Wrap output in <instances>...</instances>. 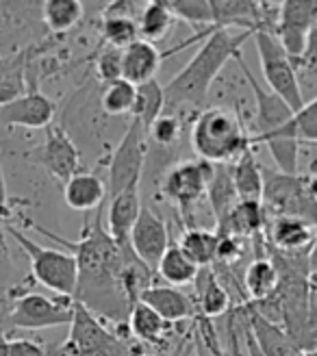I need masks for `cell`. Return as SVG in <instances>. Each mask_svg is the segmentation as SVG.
I'll list each match as a JSON object with an SVG mask.
<instances>
[{"mask_svg":"<svg viewBox=\"0 0 317 356\" xmlns=\"http://www.w3.org/2000/svg\"><path fill=\"white\" fill-rule=\"evenodd\" d=\"M74 313L72 298H48L42 293H22L11 302L7 324L17 330H44L70 326Z\"/></svg>","mask_w":317,"mask_h":356,"instance_id":"9c48e42d","label":"cell"},{"mask_svg":"<svg viewBox=\"0 0 317 356\" xmlns=\"http://www.w3.org/2000/svg\"><path fill=\"white\" fill-rule=\"evenodd\" d=\"M165 113V94L163 85L154 81H148L144 85H137V96H135V106H133V120L142 124L144 133L148 135L150 127L156 122L158 115Z\"/></svg>","mask_w":317,"mask_h":356,"instance_id":"83f0119b","label":"cell"},{"mask_svg":"<svg viewBox=\"0 0 317 356\" xmlns=\"http://www.w3.org/2000/svg\"><path fill=\"white\" fill-rule=\"evenodd\" d=\"M174 24V15L168 9L165 0H150L144 5L142 13H139L137 29H139V40L148 44H154L158 40L168 38V33Z\"/></svg>","mask_w":317,"mask_h":356,"instance_id":"f546056e","label":"cell"},{"mask_svg":"<svg viewBox=\"0 0 317 356\" xmlns=\"http://www.w3.org/2000/svg\"><path fill=\"white\" fill-rule=\"evenodd\" d=\"M250 348H252V356H261V352H259V348H257V343L252 339V332H250Z\"/></svg>","mask_w":317,"mask_h":356,"instance_id":"7dc6e473","label":"cell"},{"mask_svg":"<svg viewBox=\"0 0 317 356\" xmlns=\"http://www.w3.org/2000/svg\"><path fill=\"white\" fill-rule=\"evenodd\" d=\"M163 55L156 50L154 44L137 40L129 48L122 50V79L137 85H144L156 79L158 67H161Z\"/></svg>","mask_w":317,"mask_h":356,"instance_id":"ffe728a7","label":"cell"},{"mask_svg":"<svg viewBox=\"0 0 317 356\" xmlns=\"http://www.w3.org/2000/svg\"><path fill=\"white\" fill-rule=\"evenodd\" d=\"M139 348L124 334L109 330L92 311L74 302L72 322L59 356H139Z\"/></svg>","mask_w":317,"mask_h":356,"instance_id":"5b68a950","label":"cell"},{"mask_svg":"<svg viewBox=\"0 0 317 356\" xmlns=\"http://www.w3.org/2000/svg\"><path fill=\"white\" fill-rule=\"evenodd\" d=\"M243 252V245H241V239L239 237H231V235H220V241H218V257L216 261L218 263H235Z\"/></svg>","mask_w":317,"mask_h":356,"instance_id":"b9f144b4","label":"cell"},{"mask_svg":"<svg viewBox=\"0 0 317 356\" xmlns=\"http://www.w3.org/2000/svg\"><path fill=\"white\" fill-rule=\"evenodd\" d=\"M0 356H9V337L0 332Z\"/></svg>","mask_w":317,"mask_h":356,"instance_id":"bcb514c9","label":"cell"},{"mask_svg":"<svg viewBox=\"0 0 317 356\" xmlns=\"http://www.w3.org/2000/svg\"><path fill=\"white\" fill-rule=\"evenodd\" d=\"M248 326L261 356H304L283 328L261 317L252 307H248Z\"/></svg>","mask_w":317,"mask_h":356,"instance_id":"44dd1931","label":"cell"},{"mask_svg":"<svg viewBox=\"0 0 317 356\" xmlns=\"http://www.w3.org/2000/svg\"><path fill=\"white\" fill-rule=\"evenodd\" d=\"M295 127H298L300 144L317 146V98L307 102L302 106V111L295 113Z\"/></svg>","mask_w":317,"mask_h":356,"instance_id":"74e56055","label":"cell"},{"mask_svg":"<svg viewBox=\"0 0 317 356\" xmlns=\"http://www.w3.org/2000/svg\"><path fill=\"white\" fill-rule=\"evenodd\" d=\"M298 67H302V70H315L317 67V5H315V13H313L309 33H307V46H304L302 59H300V63H298Z\"/></svg>","mask_w":317,"mask_h":356,"instance_id":"60d3db41","label":"cell"},{"mask_svg":"<svg viewBox=\"0 0 317 356\" xmlns=\"http://www.w3.org/2000/svg\"><path fill=\"white\" fill-rule=\"evenodd\" d=\"M304 356H317V352L315 350H309V352H304Z\"/></svg>","mask_w":317,"mask_h":356,"instance_id":"c3c4849f","label":"cell"},{"mask_svg":"<svg viewBox=\"0 0 317 356\" xmlns=\"http://www.w3.org/2000/svg\"><path fill=\"white\" fill-rule=\"evenodd\" d=\"M213 170L216 165L202 161V159H185V161L174 163L163 174L161 191L172 204L181 211H189L202 198H206Z\"/></svg>","mask_w":317,"mask_h":356,"instance_id":"8fae6325","label":"cell"},{"mask_svg":"<svg viewBox=\"0 0 317 356\" xmlns=\"http://www.w3.org/2000/svg\"><path fill=\"white\" fill-rule=\"evenodd\" d=\"M137 300L150 307L168 324L183 322V319L193 315V302L189 300V296L176 287H168V284H150L139 293Z\"/></svg>","mask_w":317,"mask_h":356,"instance_id":"d6986e66","label":"cell"},{"mask_svg":"<svg viewBox=\"0 0 317 356\" xmlns=\"http://www.w3.org/2000/svg\"><path fill=\"white\" fill-rule=\"evenodd\" d=\"M278 270L270 259H254L243 272V289L250 298V305L268 300L278 289Z\"/></svg>","mask_w":317,"mask_h":356,"instance_id":"4316f807","label":"cell"},{"mask_svg":"<svg viewBox=\"0 0 317 356\" xmlns=\"http://www.w3.org/2000/svg\"><path fill=\"white\" fill-rule=\"evenodd\" d=\"M198 272H200V267L183 252V248L176 241H170L168 250L163 252L161 261H158L154 270V274L161 278L168 287H176V289L196 282Z\"/></svg>","mask_w":317,"mask_h":356,"instance_id":"d4e9b609","label":"cell"},{"mask_svg":"<svg viewBox=\"0 0 317 356\" xmlns=\"http://www.w3.org/2000/svg\"><path fill=\"white\" fill-rule=\"evenodd\" d=\"M57 113V104L52 102L38 85L29 83V92L0 109V124L22 129H48Z\"/></svg>","mask_w":317,"mask_h":356,"instance_id":"2e32d148","label":"cell"},{"mask_svg":"<svg viewBox=\"0 0 317 356\" xmlns=\"http://www.w3.org/2000/svg\"><path fill=\"white\" fill-rule=\"evenodd\" d=\"M35 3H0V61L31 50V31L42 7Z\"/></svg>","mask_w":317,"mask_h":356,"instance_id":"4fadbf2b","label":"cell"},{"mask_svg":"<svg viewBox=\"0 0 317 356\" xmlns=\"http://www.w3.org/2000/svg\"><path fill=\"white\" fill-rule=\"evenodd\" d=\"M9 356H52L46 346L40 341L26 339V337H9Z\"/></svg>","mask_w":317,"mask_h":356,"instance_id":"ab89813d","label":"cell"},{"mask_svg":"<svg viewBox=\"0 0 317 356\" xmlns=\"http://www.w3.org/2000/svg\"><path fill=\"white\" fill-rule=\"evenodd\" d=\"M96 74L98 79L107 85L122 79V50L117 48H104L96 57Z\"/></svg>","mask_w":317,"mask_h":356,"instance_id":"f35d334b","label":"cell"},{"mask_svg":"<svg viewBox=\"0 0 317 356\" xmlns=\"http://www.w3.org/2000/svg\"><path fill=\"white\" fill-rule=\"evenodd\" d=\"M139 356H154V354H146V352H142V354H139Z\"/></svg>","mask_w":317,"mask_h":356,"instance_id":"681fc988","label":"cell"},{"mask_svg":"<svg viewBox=\"0 0 317 356\" xmlns=\"http://www.w3.org/2000/svg\"><path fill=\"white\" fill-rule=\"evenodd\" d=\"M81 0H46L42 3V22L50 33H65L83 20Z\"/></svg>","mask_w":317,"mask_h":356,"instance_id":"1f68e13d","label":"cell"},{"mask_svg":"<svg viewBox=\"0 0 317 356\" xmlns=\"http://www.w3.org/2000/svg\"><path fill=\"white\" fill-rule=\"evenodd\" d=\"M11 216L9 209V193H7V181H5V172L0 165V226L7 224V218Z\"/></svg>","mask_w":317,"mask_h":356,"instance_id":"ee69618b","label":"cell"},{"mask_svg":"<svg viewBox=\"0 0 317 356\" xmlns=\"http://www.w3.org/2000/svg\"><path fill=\"white\" fill-rule=\"evenodd\" d=\"M252 38H254L263 79L268 83V89L278 98H283L291 106L293 113L302 111V106L307 102L302 98L300 81H298V70L285 52L283 44L278 42L274 33H266V31L252 33Z\"/></svg>","mask_w":317,"mask_h":356,"instance_id":"ba28073f","label":"cell"},{"mask_svg":"<svg viewBox=\"0 0 317 356\" xmlns=\"http://www.w3.org/2000/svg\"><path fill=\"white\" fill-rule=\"evenodd\" d=\"M181 131H183L181 118L174 115V113H163V115H158L156 122L150 127L148 139L158 146L168 148V146H174L176 141L181 139Z\"/></svg>","mask_w":317,"mask_h":356,"instance_id":"8d00e7d4","label":"cell"},{"mask_svg":"<svg viewBox=\"0 0 317 356\" xmlns=\"http://www.w3.org/2000/svg\"><path fill=\"white\" fill-rule=\"evenodd\" d=\"M31 226L72 250L70 254L76 259L79 270L76 291L72 300L83 305L87 311H92L96 317L111 319L115 326L127 324L135 302L127 293L124 276L129 263L137 261V257L133 254V250H120V245L111 239L102 224V213L96 211L94 220L85 224L79 241L61 239L38 224Z\"/></svg>","mask_w":317,"mask_h":356,"instance_id":"6da1fadb","label":"cell"},{"mask_svg":"<svg viewBox=\"0 0 317 356\" xmlns=\"http://www.w3.org/2000/svg\"><path fill=\"white\" fill-rule=\"evenodd\" d=\"M307 183H309V189H311V193L317 198V165H315V170H313V174L311 176H307Z\"/></svg>","mask_w":317,"mask_h":356,"instance_id":"f6af8a7d","label":"cell"},{"mask_svg":"<svg viewBox=\"0 0 317 356\" xmlns=\"http://www.w3.org/2000/svg\"><path fill=\"white\" fill-rule=\"evenodd\" d=\"M174 20H183L193 29H213V11L211 0H165Z\"/></svg>","mask_w":317,"mask_h":356,"instance_id":"d590c367","label":"cell"},{"mask_svg":"<svg viewBox=\"0 0 317 356\" xmlns=\"http://www.w3.org/2000/svg\"><path fill=\"white\" fill-rule=\"evenodd\" d=\"M200 311L204 317H220L231 309V296L224 289V284L211 272V267H202L196 278Z\"/></svg>","mask_w":317,"mask_h":356,"instance_id":"f1b7e54d","label":"cell"},{"mask_svg":"<svg viewBox=\"0 0 317 356\" xmlns=\"http://www.w3.org/2000/svg\"><path fill=\"white\" fill-rule=\"evenodd\" d=\"M218 241H220V235L211 233L206 228H187L179 245L183 248V252L202 270V267H211L216 263Z\"/></svg>","mask_w":317,"mask_h":356,"instance_id":"d6a6232c","label":"cell"},{"mask_svg":"<svg viewBox=\"0 0 317 356\" xmlns=\"http://www.w3.org/2000/svg\"><path fill=\"white\" fill-rule=\"evenodd\" d=\"M268 228L272 250L280 254H311L317 243V226L298 218H272Z\"/></svg>","mask_w":317,"mask_h":356,"instance_id":"e0dca14e","label":"cell"},{"mask_svg":"<svg viewBox=\"0 0 317 356\" xmlns=\"http://www.w3.org/2000/svg\"><path fill=\"white\" fill-rule=\"evenodd\" d=\"M233 187L239 202H261L263 200V168L259 165L252 148L245 150L231 165Z\"/></svg>","mask_w":317,"mask_h":356,"instance_id":"484cf974","label":"cell"},{"mask_svg":"<svg viewBox=\"0 0 317 356\" xmlns=\"http://www.w3.org/2000/svg\"><path fill=\"white\" fill-rule=\"evenodd\" d=\"M127 324H129L131 337H135V339L144 343H158L170 326L165 319H161L150 307H146L144 302H139V300L131 307Z\"/></svg>","mask_w":317,"mask_h":356,"instance_id":"4dcf8cb0","label":"cell"},{"mask_svg":"<svg viewBox=\"0 0 317 356\" xmlns=\"http://www.w3.org/2000/svg\"><path fill=\"white\" fill-rule=\"evenodd\" d=\"M272 218H298L317 226V198L311 193L307 176L263 170V200Z\"/></svg>","mask_w":317,"mask_h":356,"instance_id":"52a82bcc","label":"cell"},{"mask_svg":"<svg viewBox=\"0 0 317 356\" xmlns=\"http://www.w3.org/2000/svg\"><path fill=\"white\" fill-rule=\"evenodd\" d=\"M191 148L198 159L211 165H233L250 148V137L243 131L235 111L211 106L200 111L193 122Z\"/></svg>","mask_w":317,"mask_h":356,"instance_id":"277c9868","label":"cell"},{"mask_svg":"<svg viewBox=\"0 0 317 356\" xmlns=\"http://www.w3.org/2000/svg\"><path fill=\"white\" fill-rule=\"evenodd\" d=\"M317 352V289H309V322H307V343L304 352Z\"/></svg>","mask_w":317,"mask_h":356,"instance_id":"7bdbcfd3","label":"cell"},{"mask_svg":"<svg viewBox=\"0 0 317 356\" xmlns=\"http://www.w3.org/2000/svg\"><path fill=\"white\" fill-rule=\"evenodd\" d=\"M137 3H113L104 11L102 20V40L109 48L124 50L139 40L137 20L131 15Z\"/></svg>","mask_w":317,"mask_h":356,"instance_id":"603a6c76","label":"cell"},{"mask_svg":"<svg viewBox=\"0 0 317 356\" xmlns=\"http://www.w3.org/2000/svg\"><path fill=\"white\" fill-rule=\"evenodd\" d=\"M245 76V83L250 85L252 96L257 102V129L259 141L268 146L276 170L283 174H298V161H300V139H298L295 113L291 106L278 98L268 87H263L254 74L250 72L248 63L239 55L235 59Z\"/></svg>","mask_w":317,"mask_h":356,"instance_id":"3957f363","label":"cell"},{"mask_svg":"<svg viewBox=\"0 0 317 356\" xmlns=\"http://www.w3.org/2000/svg\"><path fill=\"white\" fill-rule=\"evenodd\" d=\"M107 198V185L92 172H79L63 185V200L65 204L79 213H94Z\"/></svg>","mask_w":317,"mask_h":356,"instance_id":"7402d4cb","label":"cell"},{"mask_svg":"<svg viewBox=\"0 0 317 356\" xmlns=\"http://www.w3.org/2000/svg\"><path fill=\"white\" fill-rule=\"evenodd\" d=\"M317 0H285L278 7L276 38L298 67L307 46V33L313 20Z\"/></svg>","mask_w":317,"mask_h":356,"instance_id":"5bb4252c","label":"cell"},{"mask_svg":"<svg viewBox=\"0 0 317 356\" xmlns=\"http://www.w3.org/2000/svg\"><path fill=\"white\" fill-rule=\"evenodd\" d=\"M5 233L20 245V250L29 257L31 274L42 287L50 289L52 293H57L61 298L74 296L79 270H76V259L72 254L57 250V248H46V245L35 243L20 228H15L11 224L5 226Z\"/></svg>","mask_w":317,"mask_h":356,"instance_id":"8992f818","label":"cell"},{"mask_svg":"<svg viewBox=\"0 0 317 356\" xmlns=\"http://www.w3.org/2000/svg\"><path fill=\"white\" fill-rule=\"evenodd\" d=\"M206 198L213 207V216L216 222L220 224L231 209L239 202L235 195V187H233V176H231V165H216L213 170V178H211V185L206 191Z\"/></svg>","mask_w":317,"mask_h":356,"instance_id":"836d02e7","label":"cell"},{"mask_svg":"<svg viewBox=\"0 0 317 356\" xmlns=\"http://www.w3.org/2000/svg\"><path fill=\"white\" fill-rule=\"evenodd\" d=\"M135 96H137V87L124 79H120V81L104 85L102 96H100V106L107 115H127V113H133Z\"/></svg>","mask_w":317,"mask_h":356,"instance_id":"e575fe53","label":"cell"},{"mask_svg":"<svg viewBox=\"0 0 317 356\" xmlns=\"http://www.w3.org/2000/svg\"><path fill=\"white\" fill-rule=\"evenodd\" d=\"M142 193L139 187H131L109 200L107 209V233L120 245V250H131V230L137 222L139 211H142Z\"/></svg>","mask_w":317,"mask_h":356,"instance_id":"ac0fdd59","label":"cell"},{"mask_svg":"<svg viewBox=\"0 0 317 356\" xmlns=\"http://www.w3.org/2000/svg\"><path fill=\"white\" fill-rule=\"evenodd\" d=\"M252 33H233L228 29H211L200 50L165 87V113H176L179 106L200 109L209 89L224 70V65L241 55V46Z\"/></svg>","mask_w":317,"mask_h":356,"instance_id":"7a4b0ae2","label":"cell"},{"mask_svg":"<svg viewBox=\"0 0 317 356\" xmlns=\"http://www.w3.org/2000/svg\"><path fill=\"white\" fill-rule=\"evenodd\" d=\"M33 163L42 165L57 183H67L74 174L81 172V152L74 144V139L63 127L50 124L46 129L44 144L26 152Z\"/></svg>","mask_w":317,"mask_h":356,"instance_id":"7c38bea8","label":"cell"},{"mask_svg":"<svg viewBox=\"0 0 317 356\" xmlns=\"http://www.w3.org/2000/svg\"><path fill=\"white\" fill-rule=\"evenodd\" d=\"M170 230L168 224L156 216L150 207H142L137 222L131 230V250L142 261L150 272L156 270L158 261L170 245Z\"/></svg>","mask_w":317,"mask_h":356,"instance_id":"9a60e30c","label":"cell"},{"mask_svg":"<svg viewBox=\"0 0 317 356\" xmlns=\"http://www.w3.org/2000/svg\"><path fill=\"white\" fill-rule=\"evenodd\" d=\"M268 228V213L261 202H237L231 213L218 224V235L231 237H250Z\"/></svg>","mask_w":317,"mask_h":356,"instance_id":"cb8c5ba5","label":"cell"},{"mask_svg":"<svg viewBox=\"0 0 317 356\" xmlns=\"http://www.w3.org/2000/svg\"><path fill=\"white\" fill-rule=\"evenodd\" d=\"M146 144H148V135L144 133L142 124L137 120H131L127 133L122 135L109 161V187H107L109 198L131 187H139L146 168V152H148Z\"/></svg>","mask_w":317,"mask_h":356,"instance_id":"30bf717a","label":"cell"}]
</instances>
